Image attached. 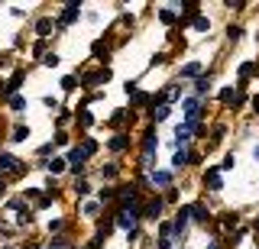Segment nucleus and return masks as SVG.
Listing matches in <instances>:
<instances>
[{
  "mask_svg": "<svg viewBox=\"0 0 259 249\" xmlns=\"http://www.w3.org/2000/svg\"><path fill=\"white\" fill-rule=\"evenodd\" d=\"M84 159H88V152H84V149H78V146L68 152V165L75 168V172H81V165H84Z\"/></svg>",
  "mask_w": 259,
  "mask_h": 249,
  "instance_id": "2",
  "label": "nucleus"
},
{
  "mask_svg": "<svg viewBox=\"0 0 259 249\" xmlns=\"http://www.w3.org/2000/svg\"><path fill=\"white\" fill-rule=\"evenodd\" d=\"M194 29H198V33H204V29H210V20H207V17H198V20H194Z\"/></svg>",
  "mask_w": 259,
  "mask_h": 249,
  "instance_id": "13",
  "label": "nucleus"
},
{
  "mask_svg": "<svg viewBox=\"0 0 259 249\" xmlns=\"http://www.w3.org/2000/svg\"><path fill=\"white\" fill-rule=\"evenodd\" d=\"M16 165H20V162H16L13 156H0V172H13Z\"/></svg>",
  "mask_w": 259,
  "mask_h": 249,
  "instance_id": "9",
  "label": "nucleus"
},
{
  "mask_svg": "<svg viewBox=\"0 0 259 249\" xmlns=\"http://www.w3.org/2000/svg\"><path fill=\"white\" fill-rule=\"evenodd\" d=\"M253 159H256V162H259V142H256V146H253Z\"/></svg>",
  "mask_w": 259,
  "mask_h": 249,
  "instance_id": "21",
  "label": "nucleus"
},
{
  "mask_svg": "<svg viewBox=\"0 0 259 249\" xmlns=\"http://www.w3.org/2000/svg\"><path fill=\"white\" fill-rule=\"evenodd\" d=\"M0 194H4V178H0Z\"/></svg>",
  "mask_w": 259,
  "mask_h": 249,
  "instance_id": "22",
  "label": "nucleus"
},
{
  "mask_svg": "<svg viewBox=\"0 0 259 249\" xmlns=\"http://www.w3.org/2000/svg\"><path fill=\"white\" fill-rule=\"evenodd\" d=\"M117 223H120L123 230H133V227H136V211H133V207H130V211H123V214L117 217Z\"/></svg>",
  "mask_w": 259,
  "mask_h": 249,
  "instance_id": "4",
  "label": "nucleus"
},
{
  "mask_svg": "<svg viewBox=\"0 0 259 249\" xmlns=\"http://www.w3.org/2000/svg\"><path fill=\"white\" fill-rule=\"evenodd\" d=\"M182 110H185V117H188V126L198 120V97H185L182 101Z\"/></svg>",
  "mask_w": 259,
  "mask_h": 249,
  "instance_id": "1",
  "label": "nucleus"
},
{
  "mask_svg": "<svg viewBox=\"0 0 259 249\" xmlns=\"http://www.w3.org/2000/svg\"><path fill=\"white\" fill-rule=\"evenodd\" d=\"M97 211H101V207H97V201H88V204H84V217H94Z\"/></svg>",
  "mask_w": 259,
  "mask_h": 249,
  "instance_id": "14",
  "label": "nucleus"
},
{
  "mask_svg": "<svg viewBox=\"0 0 259 249\" xmlns=\"http://www.w3.org/2000/svg\"><path fill=\"white\" fill-rule=\"evenodd\" d=\"M65 165H68V162H65V159H52V162H49L46 168H49V172H52V175H62V172H65Z\"/></svg>",
  "mask_w": 259,
  "mask_h": 249,
  "instance_id": "10",
  "label": "nucleus"
},
{
  "mask_svg": "<svg viewBox=\"0 0 259 249\" xmlns=\"http://www.w3.org/2000/svg\"><path fill=\"white\" fill-rule=\"evenodd\" d=\"M26 136H29V130H23V126H16V130H13V139H16V142H23Z\"/></svg>",
  "mask_w": 259,
  "mask_h": 249,
  "instance_id": "18",
  "label": "nucleus"
},
{
  "mask_svg": "<svg viewBox=\"0 0 259 249\" xmlns=\"http://www.w3.org/2000/svg\"><path fill=\"white\" fill-rule=\"evenodd\" d=\"M185 165H188V152H185V149H178L175 156H172V168H185Z\"/></svg>",
  "mask_w": 259,
  "mask_h": 249,
  "instance_id": "8",
  "label": "nucleus"
},
{
  "mask_svg": "<svg viewBox=\"0 0 259 249\" xmlns=\"http://www.w3.org/2000/svg\"><path fill=\"white\" fill-rule=\"evenodd\" d=\"M49 29H52V20H39V23H36V33H39V36H46Z\"/></svg>",
  "mask_w": 259,
  "mask_h": 249,
  "instance_id": "12",
  "label": "nucleus"
},
{
  "mask_svg": "<svg viewBox=\"0 0 259 249\" xmlns=\"http://www.w3.org/2000/svg\"><path fill=\"white\" fill-rule=\"evenodd\" d=\"M10 107L13 110H26V97H10Z\"/></svg>",
  "mask_w": 259,
  "mask_h": 249,
  "instance_id": "15",
  "label": "nucleus"
},
{
  "mask_svg": "<svg viewBox=\"0 0 259 249\" xmlns=\"http://www.w3.org/2000/svg\"><path fill=\"white\" fill-rule=\"evenodd\" d=\"M159 211H162V204H159V201H152V204H149V214H152V217H159Z\"/></svg>",
  "mask_w": 259,
  "mask_h": 249,
  "instance_id": "20",
  "label": "nucleus"
},
{
  "mask_svg": "<svg viewBox=\"0 0 259 249\" xmlns=\"http://www.w3.org/2000/svg\"><path fill=\"white\" fill-rule=\"evenodd\" d=\"M75 17H78V4H68L65 7V23H71Z\"/></svg>",
  "mask_w": 259,
  "mask_h": 249,
  "instance_id": "11",
  "label": "nucleus"
},
{
  "mask_svg": "<svg viewBox=\"0 0 259 249\" xmlns=\"http://www.w3.org/2000/svg\"><path fill=\"white\" fill-rule=\"evenodd\" d=\"M198 75H201V62H188L182 68V78H198Z\"/></svg>",
  "mask_w": 259,
  "mask_h": 249,
  "instance_id": "6",
  "label": "nucleus"
},
{
  "mask_svg": "<svg viewBox=\"0 0 259 249\" xmlns=\"http://www.w3.org/2000/svg\"><path fill=\"white\" fill-rule=\"evenodd\" d=\"M168 114H172V110H168V107H159V110H156V114H152V117H156V123H162V120H168Z\"/></svg>",
  "mask_w": 259,
  "mask_h": 249,
  "instance_id": "16",
  "label": "nucleus"
},
{
  "mask_svg": "<svg viewBox=\"0 0 259 249\" xmlns=\"http://www.w3.org/2000/svg\"><path fill=\"white\" fill-rule=\"evenodd\" d=\"M185 227H188V211H178V217H175V233H185Z\"/></svg>",
  "mask_w": 259,
  "mask_h": 249,
  "instance_id": "7",
  "label": "nucleus"
},
{
  "mask_svg": "<svg viewBox=\"0 0 259 249\" xmlns=\"http://www.w3.org/2000/svg\"><path fill=\"white\" fill-rule=\"evenodd\" d=\"M123 146H126V139H123V136H113V139H110V149H117V152H120Z\"/></svg>",
  "mask_w": 259,
  "mask_h": 249,
  "instance_id": "17",
  "label": "nucleus"
},
{
  "mask_svg": "<svg viewBox=\"0 0 259 249\" xmlns=\"http://www.w3.org/2000/svg\"><path fill=\"white\" fill-rule=\"evenodd\" d=\"M149 178H152L156 188H172V172H162V168H159V172H152Z\"/></svg>",
  "mask_w": 259,
  "mask_h": 249,
  "instance_id": "3",
  "label": "nucleus"
},
{
  "mask_svg": "<svg viewBox=\"0 0 259 249\" xmlns=\"http://www.w3.org/2000/svg\"><path fill=\"white\" fill-rule=\"evenodd\" d=\"M175 139H178V146L191 142V126H188V123H185V126H178V130H175Z\"/></svg>",
  "mask_w": 259,
  "mask_h": 249,
  "instance_id": "5",
  "label": "nucleus"
},
{
  "mask_svg": "<svg viewBox=\"0 0 259 249\" xmlns=\"http://www.w3.org/2000/svg\"><path fill=\"white\" fill-rule=\"evenodd\" d=\"M191 214H194V220H207V214H204V207H191Z\"/></svg>",
  "mask_w": 259,
  "mask_h": 249,
  "instance_id": "19",
  "label": "nucleus"
}]
</instances>
